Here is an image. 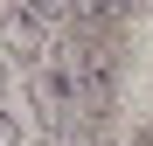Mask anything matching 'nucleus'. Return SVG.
<instances>
[{
	"label": "nucleus",
	"instance_id": "nucleus-1",
	"mask_svg": "<svg viewBox=\"0 0 153 146\" xmlns=\"http://www.w3.org/2000/svg\"><path fill=\"white\" fill-rule=\"evenodd\" d=\"M28 104L49 132H70L76 125V90H70V70L63 63H35L28 70Z\"/></svg>",
	"mask_w": 153,
	"mask_h": 146
},
{
	"label": "nucleus",
	"instance_id": "nucleus-2",
	"mask_svg": "<svg viewBox=\"0 0 153 146\" xmlns=\"http://www.w3.org/2000/svg\"><path fill=\"white\" fill-rule=\"evenodd\" d=\"M0 63H21V70H35V63H49V28L35 14H21V7H7L0 14Z\"/></svg>",
	"mask_w": 153,
	"mask_h": 146
},
{
	"label": "nucleus",
	"instance_id": "nucleus-3",
	"mask_svg": "<svg viewBox=\"0 0 153 146\" xmlns=\"http://www.w3.org/2000/svg\"><path fill=\"white\" fill-rule=\"evenodd\" d=\"M132 21V0H70V35H111Z\"/></svg>",
	"mask_w": 153,
	"mask_h": 146
},
{
	"label": "nucleus",
	"instance_id": "nucleus-4",
	"mask_svg": "<svg viewBox=\"0 0 153 146\" xmlns=\"http://www.w3.org/2000/svg\"><path fill=\"white\" fill-rule=\"evenodd\" d=\"M21 14H35L42 28H56V21H70V0H21Z\"/></svg>",
	"mask_w": 153,
	"mask_h": 146
},
{
	"label": "nucleus",
	"instance_id": "nucleus-5",
	"mask_svg": "<svg viewBox=\"0 0 153 146\" xmlns=\"http://www.w3.org/2000/svg\"><path fill=\"white\" fill-rule=\"evenodd\" d=\"M0 146H21V118H14L7 104H0Z\"/></svg>",
	"mask_w": 153,
	"mask_h": 146
},
{
	"label": "nucleus",
	"instance_id": "nucleus-6",
	"mask_svg": "<svg viewBox=\"0 0 153 146\" xmlns=\"http://www.w3.org/2000/svg\"><path fill=\"white\" fill-rule=\"evenodd\" d=\"M63 146H105V139H97V125H76V132H70Z\"/></svg>",
	"mask_w": 153,
	"mask_h": 146
},
{
	"label": "nucleus",
	"instance_id": "nucleus-7",
	"mask_svg": "<svg viewBox=\"0 0 153 146\" xmlns=\"http://www.w3.org/2000/svg\"><path fill=\"white\" fill-rule=\"evenodd\" d=\"M0 84H7V63H0Z\"/></svg>",
	"mask_w": 153,
	"mask_h": 146
},
{
	"label": "nucleus",
	"instance_id": "nucleus-8",
	"mask_svg": "<svg viewBox=\"0 0 153 146\" xmlns=\"http://www.w3.org/2000/svg\"><path fill=\"white\" fill-rule=\"evenodd\" d=\"M35 146H56V139H35Z\"/></svg>",
	"mask_w": 153,
	"mask_h": 146
},
{
	"label": "nucleus",
	"instance_id": "nucleus-9",
	"mask_svg": "<svg viewBox=\"0 0 153 146\" xmlns=\"http://www.w3.org/2000/svg\"><path fill=\"white\" fill-rule=\"evenodd\" d=\"M132 146H146V139H132Z\"/></svg>",
	"mask_w": 153,
	"mask_h": 146
}]
</instances>
